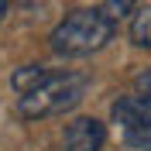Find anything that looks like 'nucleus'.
Listing matches in <instances>:
<instances>
[{
	"instance_id": "nucleus-1",
	"label": "nucleus",
	"mask_w": 151,
	"mask_h": 151,
	"mask_svg": "<svg viewBox=\"0 0 151 151\" xmlns=\"http://www.w3.org/2000/svg\"><path fill=\"white\" fill-rule=\"evenodd\" d=\"M117 31L113 21H106L96 7H86V10H72L69 17H62L55 24V31L48 35V45L55 55H65V58H83V55H93L106 45Z\"/></svg>"
},
{
	"instance_id": "nucleus-2",
	"label": "nucleus",
	"mask_w": 151,
	"mask_h": 151,
	"mask_svg": "<svg viewBox=\"0 0 151 151\" xmlns=\"http://www.w3.org/2000/svg\"><path fill=\"white\" fill-rule=\"evenodd\" d=\"M86 93V76L83 72H52L41 86L31 93L17 96L14 113L21 120H41V117H58V113L72 110Z\"/></svg>"
},
{
	"instance_id": "nucleus-8",
	"label": "nucleus",
	"mask_w": 151,
	"mask_h": 151,
	"mask_svg": "<svg viewBox=\"0 0 151 151\" xmlns=\"http://www.w3.org/2000/svg\"><path fill=\"white\" fill-rule=\"evenodd\" d=\"M137 89H141V93H151V69L137 76Z\"/></svg>"
},
{
	"instance_id": "nucleus-3",
	"label": "nucleus",
	"mask_w": 151,
	"mask_h": 151,
	"mask_svg": "<svg viewBox=\"0 0 151 151\" xmlns=\"http://www.w3.org/2000/svg\"><path fill=\"white\" fill-rule=\"evenodd\" d=\"M113 120H117V127H120L127 144L151 148V93L117 100L113 103Z\"/></svg>"
},
{
	"instance_id": "nucleus-4",
	"label": "nucleus",
	"mask_w": 151,
	"mask_h": 151,
	"mask_svg": "<svg viewBox=\"0 0 151 151\" xmlns=\"http://www.w3.org/2000/svg\"><path fill=\"white\" fill-rule=\"evenodd\" d=\"M106 127L96 117H76L62 131V151H103Z\"/></svg>"
},
{
	"instance_id": "nucleus-7",
	"label": "nucleus",
	"mask_w": 151,
	"mask_h": 151,
	"mask_svg": "<svg viewBox=\"0 0 151 151\" xmlns=\"http://www.w3.org/2000/svg\"><path fill=\"white\" fill-rule=\"evenodd\" d=\"M134 4H137V0H103V4H100V14H103L106 21H113V24H117V21L120 17H127V14H134Z\"/></svg>"
},
{
	"instance_id": "nucleus-5",
	"label": "nucleus",
	"mask_w": 151,
	"mask_h": 151,
	"mask_svg": "<svg viewBox=\"0 0 151 151\" xmlns=\"http://www.w3.org/2000/svg\"><path fill=\"white\" fill-rule=\"evenodd\" d=\"M48 76H52V72H48L45 65H24V69H17V72L10 76V86H14L17 96H24V93H31L35 86H41Z\"/></svg>"
},
{
	"instance_id": "nucleus-6",
	"label": "nucleus",
	"mask_w": 151,
	"mask_h": 151,
	"mask_svg": "<svg viewBox=\"0 0 151 151\" xmlns=\"http://www.w3.org/2000/svg\"><path fill=\"white\" fill-rule=\"evenodd\" d=\"M131 38H134V45L151 48V4L141 7V10H134V17H131Z\"/></svg>"
},
{
	"instance_id": "nucleus-9",
	"label": "nucleus",
	"mask_w": 151,
	"mask_h": 151,
	"mask_svg": "<svg viewBox=\"0 0 151 151\" xmlns=\"http://www.w3.org/2000/svg\"><path fill=\"white\" fill-rule=\"evenodd\" d=\"M4 14H7V0H0V21H4Z\"/></svg>"
}]
</instances>
